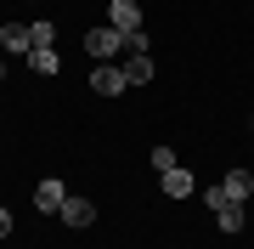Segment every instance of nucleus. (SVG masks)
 <instances>
[{"label": "nucleus", "mask_w": 254, "mask_h": 249, "mask_svg": "<svg viewBox=\"0 0 254 249\" xmlns=\"http://www.w3.org/2000/svg\"><path fill=\"white\" fill-rule=\"evenodd\" d=\"M0 51H34L28 23H6V28H0Z\"/></svg>", "instance_id": "nucleus-6"}, {"label": "nucleus", "mask_w": 254, "mask_h": 249, "mask_svg": "<svg viewBox=\"0 0 254 249\" xmlns=\"http://www.w3.org/2000/svg\"><path fill=\"white\" fill-rule=\"evenodd\" d=\"M63 198H68V187L57 181V175H46V181L34 187V204H40V210H63Z\"/></svg>", "instance_id": "nucleus-7"}, {"label": "nucleus", "mask_w": 254, "mask_h": 249, "mask_svg": "<svg viewBox=\"0 0 254 249\" xmlns=\"http://www.w3.org/2000/svg\"><path fill=\"white\" fill-rule=\"evenodd\" d=\"M119 46H125V34H119L113 23H102V28H91V34H85V51H91L96 63H113Z\"/></svg>", "instance_id": "nucleus-1"}, {"label": "nucleus", "mask_w": 254, "mask_h": 249, "mask_svg": "<svg viewBox=\"0 0 254 249\" xmlns=\"http://www.w3.org/2000/svg\"><path fill=\"white\" fill-rule=\"evenodd\" d=\"M91 91H96V96L130 91V85H125V68H119V63H96V68H91Z\"/></svg>", "instance_id": "nucleus-2"}, {"label": "nucleus", "mask_w": 254, "mask_h": 249, "mask_svg": "<svg viewBox=\"0 0 254 249\" xmlns=\"http://www.w3.org/2000/svg\"><path fill=\"white\" fill-rule=\"evenodd\" d=\"M203 204H209V215H220V210H226V204H237V198H232L226 187L215 181V187H203Z\"/></svg>", "instance_id": "nucleus-12"}, {"label": "nucleus", "mask_w": 254, "mask_h": 249, "mask_svg": "<svg viewBox=\"0 0 254 249\" xmlns=\"http://www.w3.org/2000/svg\"><path fill=\"white\" fill-rule=\"evenodd\" d=\"M0 238H11V210H0Z\"/></svg>", "instance_id": "nucleus-15"}, {"label": "nucleus", "mask_w": 254, "mask_h": 249, "mask_svg": "<svg viewBox=\"0 0 254 249\" xmlns=\"http://www.w3.org/2000/svg\"><path fill=\"white\" fill-rule=\"evenodd\" d=\"M215 221H220V232H237V227L249 221V210H243V204H226V210H220Z\"/></svg>", "instance_id": "nucleus-11"}, {"label": "nucleus", "mask_w": 254, "mask_h": 249, "mask_svg": "<svg viewBox=\"0 0 254 249\" xmlns=\"http://www.w3.org/2000/svg\"><path fill=\"white\" fill-rule=\"evenodd\" d=\"M57 215H63L68 227H91V221H96V204H91V198H73V193H68V198H63V210H57Z\"/></svg>", "instance_id": "nucleus-4"}, {"label": "nucleus", "mask_w": 254, "mask_h": 249, "mask_svg": "<svg viewBox=\"0 0 254 249\" xmlns=\"http://www.w3.org/2000/svg\"><path fill=\"white\" fill-rule=\"evenodd\" d=\"M108 23L119 28V34H136L141 28V6L136 0H108Z\"/></svg>", "instance_id": "nucleus-3"}, {"label": "nucleus", "mask_w": 254, "mask_h": 249, "mask_svg": "<svg viewBox=\"0 0 254 249\" xmlns=\"http://www.w3.org/2000/svg\"><path fill=\"white\" fill-rule=\"evenodd\" d=\"M28 34H34V51H40V46H51V40H57V23L40 17V23H28Z\"/></svg>", "instance_id": "nucleus-13"}, {"label": "nucleus", "mask_w": 254, "mask_h": 249, "mask_svg": "<svg viewBox=\"0 0 254 249\" xmlns=\"http://www.w3.org/2000/svg\"><path fill=\"white\" fill-rule=\"evenodd\" d=\"M0 80H6V63H0Z\"/></svg>", "instance_id": "nucleus-16"}, {"label": "nucleus", "mask_w": 254, "mask_h": 249, "mask_svg": "<svg viewBox=\"0 0 254 249\" xmlns=\"http://www.w3.org/2000/svg\"><path fill=\"white\" fill-rule=\"evenodd\" d=\"M153 80V57L147 51H130V63H125V85H147Z\"/></svg>", "instance_id": "nucleus-8"}, {"label": "nucleus", "mask_w": 254, "mask_h": 249, "mask_svg": "<svg viewBox=\"0 0 254 249\" xmlns=\"http://www.w3.org/2000/svg\"><path fill=\"white\" fill-rule=\"evenodd\" d=\"M28 68H34V74H57L63 57H57V46H40V51H28Z\"/></svg>", "instance_id": "nucleus-10"}, {"label": "nucleus", "mask_w": 254, "mask_h": 249, "mask_svg": "<svg viewBox=\"0 0 254 249\" xmlns=\"http://www.w3.org/2000/svg\"><path fill=\"white\" fill-rule=\"evenodd\" d=\"M158 181H164V193H170V198H192V193H198V181H192L181 165H175V170H164Z\"/></svg>", "instance_id": "nucleus-5"}, {"label": "nucleus", "mask_w": 254, "mask_h": 249, "mask_svg": "<svg viewBox=\"0 0 254 249\" xmlns=\"http://www.w3.org/2000/svg\"><path fill=\"white\" fill-rule=\"evenodd\" d=\"M220 187H226L237 204H249V198H254V175H249V170H226V181H220Z\"/></svg>", "instance_id": "nucleus-9"}, {"label": "nucleus", "mask_w": 254, "mask_h": 249, "mask_svg": "<svg viewBox=\"0 0 254 249\" xmlns=\"http://www.w3.org/2000/svg\"><path fill=\"white\" fill-rule=\"evenodd\" d=\"M153 170H158V175H164V170H175V153L164 148V142H158V148H153Z\"/></svg>", "instance_id": "nucleus-14"}]
</instances>
